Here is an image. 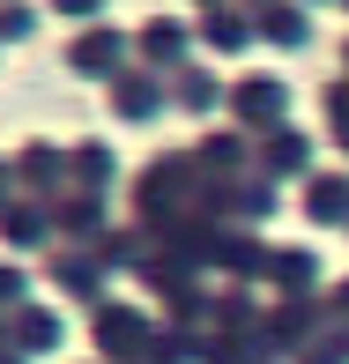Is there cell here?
<instances>
[{"label": "cell", "mask_w": 349, "mask_h": 364, "mask_svg": "<svg viewBox=\"0 0 349 364\" xmlns=\"http://www.w3.org/2000/svg\"><path fill=\"white\" fill-rule=\"evenodd\" d=\"M119 68V30H82L75 38V75H112Z\"/></svg>", "instance_id": "6da1fadb"}, {"label": "cell", "mask_w": 349, "mask_h": 364, "mask_svg": "<svg viewBox=\"0 0 349 364\" xmlns=\"http://www.w3.org/2000/svg\"><path fill=\"white\" fill-rule=\"evenodd\" d=\"M23 178H30V186H53V178H60V149H38V141H30L23 149Z\"/></svg>", "instance_id": "7a4b0ae2"}, {"label": "cell", "mask_w": 349, "mask_h": 364, "mask_svg": "<svg viewBox=\"0 0 349 364\" xmlns=\"http://www.w3.org/2000/svg\"><path fill=\"white\" fill-rule=\"evenodd\" d=\"M0 230H8V245H38V238H45V216H38V208H8V223H0Z\"/></svg>", "instance_id": "3957f363"}, {"label": "cell", "mask_w": 349, "mask_h": 364, "mask_svg": "<svg viewBox=\"0 0 349 364\" xmlns=\"http://www.w3.org/2000/svg\"><path fill=\"white\" fill-rule=\"evenodd\" d=\"M141 45H149V60H171L178 45H186V38H178L171 23H149V30H141Z\"/></svg>", "instance_id": "277c9868"}, {"label": "cell", "mask_w": 349, "mask_h": 364, "mask_svg": "<svg viewBox=\"0 0 349 364\" xmlns=\"http://www.w3.org/2000/svg\"><path fill=\"white\" fill-rule=\"evenodd\" d=\"M23 342H60V320H45V312H23Z\"/></svg>", "instance_id": "5b68a950"}, {"label": "cell", "mask_w": 349, "mask_h": 364, "mask_svg": "<svg viewBox=\"0 0 349 364\" xmlns=\"http://www.w3.org/2000/svg\"><path fill=\"white\" fill-rule=\"evenodd\" d=\"M30 30V8H0V38H23Z\"/></svg>", "instance_id": "8992f818"}, {"label": "cell", "mask_w": 349, "mask_h": 364, "mask_svg": "<svg viewBox=\"0 0 349 364\" xmlns=\"http://www.w3.org/2000/svg\"><path fill=\"white\" fill-rule=\"evenodd\" d=\"M8 297H23V275H15V268H0V305H8Z\"/></svg>", "instance_id": "52a82bcc"}, {"label": "cell", "mask_w": 349, "mask_h": 364, "mask_svg": "<svg viewBox=\"0 0 349 364\" xmlns=\"http://www.w3.org/2000/svg\"><path fill=\"white\" fill-rule=\"evenodd\" d=\"M53 8H68V15H90V8H97V0H53Z\"/></svg>", "instance_id": "ba28073f"}, {"label": "cell", "mask_w": 349, "mask_h": 364, "mask_svg": "<svg viewBox=\"0 0 349 364\" xmlns=\"http://www.w3.org/2000/svg\"><path fill=\"white\" fill-rule=\"evenodd\" d=\"M0 201H8V164H0Z\"/></svg>", "instance_id": "9c48e42d"}]
</instances>
